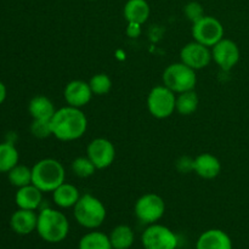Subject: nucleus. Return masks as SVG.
Listing matches in <instances>:
<instances>
[{
    "instance_id": "f257e3e1",
    "label": "nucleus",
    "mask_w": 249,
    "mask_h": 249,
    "mask_svg": "<svg viewBox=\"0 0 249 249\" xmlns=\"http://www.w3.org/2000/svg\"><path fill=\"white\" fill-rule=\"evenodd\" d=\"M51 133L60 141H74L83 138L87 133L88 119L82 108L66 106L56 109L50 119Z\"/></svg>"
},
{
    "instance_id": "f03ea898",
    "label": "nucleus",
    "mask_w": 249,
    "mask_h": 249,
    "mask_svg": "<svg viewBox=\"0 0 249 249\" xmlns=\"http://www.w3.org/2000/svg\"><path fill=\"white\" fill-rule=\"evenodd\" d=\"M36 232L48 243H60L70 233V221L62 212L53 208H44L38 214Z\"/></svg>"
},
{
    "instance_id": "7ed1b4c3",
    "label": "nucleus",
    "mask_w": 249,
    "mask_h": 249,
    "mask_svg": "<svg viewBox=\"0 0 249 249\" xmlns=\"http://www.w3.org/2000/svg\"><path fill=\"white\" fill-rule=\"evenodd\" d=\"M66 172L61 162L53 158L38 160L32 168V184L43 192H53L65 182Z\"/></svg>"
},
{
    "instance_id": "20e7f679",
    "label": "nucleus",
    "mask_w": 249,
    "mask_h": 249,
    "mask_svg": "<svg viewBox=\"0 0 249 249\" xmlns=\"http://www.w3.org/2000/svg\"><path fill=\"white\" fill-rule=\"evenodd\" d=\"M73 215L80 226L88 230H96L106 220L107 212L105 204L97 197L85 194L73 207Z\"/></svg>"
},
{
    "instance_id": "39448f33",
    "label": "nucleus",
    "mask_w": 249,
    "mask_h": 249,
    "mask_svg": "<svg viewBox=\"0 0 249 249\" xmlns=\"http://www.w3.org/2000/svg\"><path fill=\"white\" fill-rule=\"evenodd\" d=\"M163 84L175 94L194 90L197 83L196 71L190 68L181 61L172 63L164 70L162 75Z\"/></svg>"
},
{
    "instance_id": "423d86ee",
    "label": "nucleus",
    "mask_w": 249,
    "mask_h": 249,
    "mask_svg": "<svg viewBox=\"0 0 249 249\" xmlns=\"http://www.w3.org/2000/svg\"><path fill=\"white\" fill-rule=\"evenodd\" d=\"M147 108L155 118H169L177 108V94L164 84L157 85L148 92Z\"/></svg>"
},
{
    "instance_id": "0eeeda50",
    "label": "nucleus",
    "mask_w": 249,
    "mask_h": 249,
    "mask_svg": "<svg viewBox=\"0 0 249 249\" xmlns=\"http://www.w3.org/2000/svg\"><path fill=\"white\" fill-rule=\"evenodd\" d=\"M134 213L139 221L146 225H152L162 219L165 213L164 199L156 194H146L141 196L134 206Z\"/></svg>"
},
{
    "instance_id": "6e6552de",
    "label": "nucleus",
    "mask_w": 249,
    "mask_h": 249,
    "mask_svg": "<svg viewBox=\"0 0 249 249\" xmlns=\"http://www.w3.org/2000/svg\"><path fill=\"white\" fill-rule=\"evenodd\" d=\"M141 243L143 249H177L179 240L174 231L156 223L145 229Z\"/></svg>"
},
{
    "instance_id": "1a4fd4ad",
    "label": "nucleus",
    "mask_w": 249,
    "mask_h": 249,
    "mask_svg": "<svg viewBox=\"0 0 249 249\" xmlns=\"http://www.w3.org/2000/svg\"><path fill=\"white\" fill-rule=\"evenodd\" d=\"M192 36L195 41L212 49L224 38V27L218 18L204 15L201 19L192 23Z\"/></svg>"
},
{
    "instance_id": "9d476101",
    "label": "nucleus",
    "mask_w": 249,
    "mask_h": 249,
    "mask_svg": "<svg viewBox=\"0 0 249 249\" xmlns=\"http://www.w3.org/2000/svg\"><path fill=\"white\" fill-rule=\"evenodd\" d=\"M87 156L97 170L106 169L116 160V147L108 139L96 138L88 145Z\"/></svg>"
},
{
    "instance_id": "9b49d317",
    "label": "nucleus",
    "mask_w": 249,
    "mask_h": 249,
    "mask_svg": "<svg viewBox=\"0 0 249 249\" xmlns=\"http://www.w3.org/2000/svg\"><path fill=\"white\" fill-rule=\"evenodd\" d=\"M212 58L220 70L229 72L240 61V48L231 39L223 38L212 48Z\"/></svg>"
},
{
    "instance_id": "f8f14e48",
    "label": "nucleus",
    "mask_w": 249,
    "mask_h": 249,
    "mask_svg": "<svg viewBox=\"0 0 249 249\" xmlns=\"http://www.w3.org/2000/svg\"><path fill=\"white\" fill-rule=\"evenodd\" d=\"M212 60V49L198 41L187 43L180 51V61L195 71L206 68Z\"/></svg>"
},
{
    "instance_id": "ddd939ff",
    "label": "nucleus",
    "mask_w": 249,
    "mask_h": 249,
    "mask_svg": "<svg viewBox=\"0 0 249 249\" xmlns=\"http://www.w3.org/2000/svg\"><path fill=\"white\" fill-rule=\"evenodd\" d=\"M92 95L94 94H92L89 82L80 79L70 82L63 90V97L68 106L77 107V108L87 106L91 101Z\"/></svg>"
},
{
    "instance_id": "4468645a",
    "label": "nucleus",
    "mask_w": 249,
    "mask_h": 249,
    "mask_svg": "<svg viewBox=\"0 0 249 249\" xmlns=\"http://www.w3.org/2000/svg\"><path fill=\"white\" fill-rule=\"evenodd\" d=\"M196 249H232V241L225 231L211 229L199 236Z\"/></svg>"
},
{
    "instance_id": "2eb2a0df",
    "label": "nucleus",
    "mask_w": 249,
    "mask_h": 249,
    "mask_svg": "<svg viewBox=\"0 0 249 249\" xmlns=\"http://www.w3.org/2000/svg\"><path fill=\"white\" fill-rule=\"evenodd\" d=\"M38 224V214L36 211L18 208L10 219V226L12 230L18 235H29L33 231H36Z\"/></svg>"
},
{
    "instance_id": "dca6fc26",
    "label": "nucleus",
    "mask_w": 249,
    "mask_h": 249,
    "mask_svg": "<svg viewBox=\"0 0 249 249\" xmlns=\"http://www.w3.org/2000/svg\"><path fill=\"white\" fill-rule=\"evenodd\" d=\"M194 172L202 179H215L221 172V163L212 153H201L194 160Z\"/></svg>"
},
{
    "instance_id": "f3484780",
    "label": "nucleus",
    "mask_w": 249,
    "mask_h": 249,
    "mask_svg": "<svg viewBox=\"0 0 249 249\" xmlns=\"http://www.w3.org/2000/svg\"><path fill=\"white\" fill-rule=\"evenodd\" d=\"M43 191L34 186L33 184L17 189L15 195V202L16 206L21 209H28V211H36L41 206L43 202Z\"/></svg>"
},
{
    "instance_id": "a211bd4d",
    "label": "nucleus",
    "mask_w": 249,
    "mask_h": 249,
    "mask_svg": "<svg viewBox=\"0 0 249 249\" xmlns=\"http://www.w3.org/2000/svg\"><path fill=\"white\" fill-rule=\"evenodd\" d=\"M80 192L77 186L68 182L61 184L55 191H53V201L58 208H73L80 198Z\"/></svg>"
},
{
    "instance_id": "6ab92c4d",
    "label": "nucleus",
    "mask_w": 249,
    "mask_h": 249,
    "mask_svg": "<svg viewBox=\"0 0 249 249\" xmlns=\"http://www.w3.org/2000/svg\"><path fill=\"white\" fill-rule=\"evenodd\" d=\"M28 112L36 121H50L55 114L56 108L49 97L38 95L29 101Z\"/></svg>"
},
{
    "instance_id": "aec40b11",
    "label": "nucleus",
    "mask_w": 249,
    "mask_h": 249,
    "mask_svg": "<svg viewBox=\"0 0 249 249\" xmlns=\"http://www.w3.org/2000/svg\"><path fill=\"white\" fill-rule=\"evenodd\" d=\"M150 5L146 0H128L124 5V18L133 23L143 24L150 17Z\"/></svg>"
},
{
    "instance_id": "412c9836",
    "label": "nucleus",
    "mask_w": 249,
    "mask_h": 249,
    "mask_svg": "<svg viewBox=\"0 0 249 249\" xmlns=\"http://www.w3.org/2000/svg\"><path fill=\"white\" fill-rule=\"evenodd\" d=\"M108 237L113 249H129L134 245L135 233L130 226L122 224L111 231Z\"/></svg>"
},
{
    "instance_id": "4be33fe9",
    "label": "nucleus",
    "mask_w": 249,
    "mask_h": 249,
    "mask_svg": "<svg viewBox=\"0 0 249 249\" xmlns=\"http://www.w3.org/2000/svg\"><path fill=\"white\" fill-rule=\"evenodd\" d=\"M78 249H113L106 233L92 230L85 233L79 240Z\"/></svg>"
},
{
    "instance_id": "5701e85b",
    "label": "nucleus",
    "mask_w": 249,
    "mask_h": 249,
    "mask_svg": "<svg viewBox=\"0 0 249 249\" xmlns=\"http://www.w3.org/2000/svg\"><path fill=\"white\" fill-rule=\"evenodd\" d=\"M199 105V99L195 90L181 92L177 96V108L175 111L181 116H191L197 111Z\"/></svg>"
},
{
    "instance_id": "b1692460",
    "label": "nucleus",
    "mask_w": 249,
    "mask_h": 249,
    "mask_svg": "<svg viewBox=\"0 0 249 249\" xmlns=\"http://www.w3.org/2000/svg\"><path fill=\"white\" fill-rule=\"evenodd\" d=\"M19 153L11 142L0 143V173H9L18 164Z\"/></svg>"
},
{
    "instance_id": "393cba45",
    "label": "nucleus",
    "mask_w": 249,
    "mask_h": 249,
    "mask_svg": "<svg viewBox=\"0 0 249 249\" xmlns=\"http://www.w3.org/2000/svg\"><path fill=\"white\" fill-rule=\"evenodd\" d=\"M7 178L12 186L23 187L27 185L32 184V168H28L27 165L17 164L7 173Z\"/></svg>"
},
{
    "instance_id": "a878e982",
    "label": "nucleus",
    "mask_w": 249,
    "mask_h": 249,
    "mask_svg": "<svg viewBox=\"0 0 249 249\" xmlns=\"http://www.w3.org/2000/svg\"><path fill=\"white\" fill-rule=\"evenodd\" d=\"M71 169H72L73 174L78 178H82V179H85V178H90L91 175L95 174L96 172V167L94 165V163L89 160V157H78L75 158L72 162V165H71Z\"/></svg>"
},
{
    "instance_id": "bb28decb",
    "label": "nucleus",
    "mask_w": 249,
    "mask_h": 249,
    "mask_svg": "<svg viewBox=\"0 0 249 249\" xmlns=\"http://www.w3.org/2000/svg\"><path fill=\"white\" fill-rule=\"evenodd\" d=\"M89 85L91 88L92 94L102 96L111 91L112 80L106 73H97V74L92 75L91 79L89 80Z\"/></svg>"
},
{
    "instance_id": "cd10ccee",
    "label": "nucleus",
    "mask_w": 249,
    "mask_h": 249,
    "mask_svg": "<svg viewBox=\"0 0 249 249\" xmlns=\"http://www.w3.org/2000/svg\"><path fill=\"white\" fill-rule=\"evenodd\" d=\"M31 131L38 139H45L53 135L50 121H36V119H33V123L31 125Z\"/></svg>"
},
{
    "instance_id": "c85d7f7f",
    "label": "nucleus",
    "mask_w": 249,
    "mask_h": 249,
    "mask_svg": "<svg viewBox=\"0 0 249 249\" xmlns=\"http://www.w3.org/2000/svg\"><path fill=\"white\" fill-rule=\"evenodd\" d=\"M184 14L187 17L189 21H191L192 23L197 22L198 19H201L204 16V10L199 2L197 1H191L189 4L185 5L184 7Z\"/></svg>"
},
{
    "instance_id": "c756f323",
    "label": "nucleus",
    "mask_w": 249,
    "mask_h": 249,
    "mask_svg": "<svg viewBox=\"0 0 249 249\" xmlns=\"http://www.w3.org/2000/svg\"><path fill=\"white\" fill-rule=\"evenodd\" d=\"M177 168L180 173L187 174V173L194 170V160L190 157H181L177 162Z\"/></svg>"
},
{
    "instance_id": "7c9ffc66",
    "label": "nucleus",
    "mask_w": 249,
    "mask_h": 249,
    "mask_svg": "<svg viewBox=\"0 0 249 249\" xmlns=\"http://www.w3.org/2000/svg\"><path fill=\"white\" fill-rule=\"evenodd\" d=\"M141 34V24L133 23V22H128V27H126V36L129 38H138Z\"/></svg>"
},
{
    "instance_id": "2f4dec72",
    "label": "nucleus",
    "mask_w": 249,
    "mask_h": 249,
    "mask_svg": "<svg viewBox=\"0 0 249 249\" xmlns=\"http://www.w3.org/2000/svg\"><path fill=\"white\" fill-rule=\"evenodd\" d=\"M6 95H7V90L6 87L2 82H0V105H2V102L6 100Z\"/></svg>"
},
{
    "instance_id": "473e14b6",
    "label": "nucleus",
    "mask_w": 249,
    "mask_h": 249,
    "mask_svg": "<svg viewBox=\"0 0 249 249\" xmlns=\"http://www.w3.org/2000/svg\"><path fill=\"white\" fill-rule=\"evenodd\" d=\"M91 1H96V0H91Z\"/></svg>"
}]
</instances>
